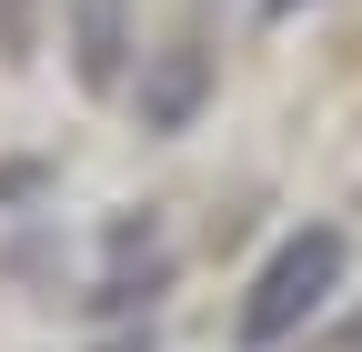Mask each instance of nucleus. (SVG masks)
<instances>
[{
	"instance_id": "7ed1b4c3",
	"label": "nucleus",
	"mask_w": 362,
	"mask_h": 352,
	"mask_svg": "<svg viewBox=\"0 0 362 352\" xmlns=\"http://www.w3.org/2000/svg\"><path fill=\"white\" fill-rule=\"evenodd\" d=\"M111 71H121V0H81V81L111 91Z\"/></svg>"
},
{
	"instance_id": "f03ea898",
	"label": "nucleus",
	"mask_w": 362,
	"mask_h": 352,
	"mask_svg": "<svg viewBox=\"0 0 362 352\" xmlns=\"http://www.w3.org/2000/svg\"><path fill=\"white\" fill-rule=\"evenodd\" d=\"M202 81H211V71H202V51H171V61H161V81L141 91V121H151V131H181V121H192V101H202Z\"/></svg>"
},
{
	"instance_id": "f257e3e1",
	"label": "nucleus",
	"mask_w": 362,
	"mask_h": 352,
	"mask_svg": "<svg viewBox=\"0 0 362 352\" xmlns=\"http://www.w3.org/2000/svg\"><path fill=\"white\" fill-rule=\"evenodd\" d=\"M332 282H342V232H332V222L292 232L282 252H272V272L252 282V302H242V342H252V352H272L302 312H322V302H332Z\"/></svg>"
},
{
	"instance_id": "39448f33",
	"label": "nucleus",
	"mask_w": 362,
	"mask_h": 352,
	"mask_svg": "<svg viewBox=\"0 0 362 352\" xmlns=\"http://www.w3.org/2000/svg\"><path fill=\"white\" fill-rule=\"evenodd\" d=\"M262 11H292V0H262Z\"/></svg>"
},
{
	"instance_id": "20e7f679",
	"label": "nucleus",
	"mask_w": 362,
	"mask_h": 352,
	"mask_svg": "<svg viewBox=\"0 0 362 352\" xmlns=\"http://www.w3.org/2000/svg\"><path fill=\"white\" fill-rule=\"evenodd\" d=\"M332 352H362V312H352V322H342V332H332Z\"/></svg>"
}]
</instances>
